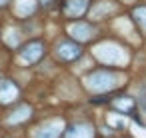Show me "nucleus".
I'll return each mask as SVG.
<instances>
[{
	"mask_svg": "<svg viewBox=\"0 0 146 138\" xmlns=\"http://www.w3.org/2000/svg\"><path fill=\"white\" fill-rule=\"evenodd\" d=\"M56 52H58V56L62 58V60H76L78 56H80V46L76 44V42H70V40H62L58 46H56Z\"/></svg>",
	"mask_w": 146,
	"mask_h": 138,
	"instance_id": "2",
	"label": "nucleus"
},
{
	"mask_svg": "<svg viewBox=\"0 0 146 138\" xmlns=\"http://www.w3.org/2000/svg\"><path fill=\"white\" fill-rule=\"evenodd\" d=\"M142 104H144V108H146V96H144V98H142Z\"/></svg>",
	"mask_w": 146,
	"mask_h": 138,
	"instance_id": "10",
	"label": "nucleus"
},
{
	"mask_svg": "<svg viewBox=\"0 0 146 138\" xmlns=\"http://www.w3.org/2000/svg\"><path fill=\"white\" fill-rule=\"evenodd\" d=\"M66 138H92V132H90L88 126H84V124H76V126H70V128H68Z\"/></svg>",
	"mask_w": 146,
	"mask_h": 138,
	"instance_id": "5",
	"label": "nucleus"
},
{
	"mask_svg": "<svg viewBox=\"0 0 146 138\" xmlns=\"http://www.w3.org/2000/svg\"><path fill=\"white\" fill-rule=\"evenodd\" d=\"M114 106H116L118 110H122V112H128V110H132L134 100H132V98H128V96H122V98H116Z\"/></svg>",
	"mask_w": 146,
	"mask_h": 138,
	"instance_id": "7",
	"label": "nucleus"
},
{
	"mask_svg": "<svg viewBox=\"0 0 146 138\" xmlns=\"http://www.w3.org/2000/svg\"><path fill=\"white\" fill-rule=\"evenodd\" d=\"M68 32H70L76 40H90L92 34H94L92 26L86 24V22H74V24H70V26H68Z\"/></svg>",
	"mask_w": 146,
	"mask_h": 138,
	"instance_id": "3",
	"label": "nucleus"
},
{
	"mask_svg": "<svg viewBox=\"0 0 146 138\" xmlns=\"http://www.w3.org/2000/svg\"><path fill=\"white\" fill-rule=\"evenodd\" d=\"M16 86L12 84V82H2V86H0V102H10V100H14V96H16Z\"/></svg>",
	"mask_w": 146,
	"mask_h": 138,
	"instance_id": "6",
	"label": "nucleus"
},
{
	"mask_svg": "<svg viewBox=\"0 0 146 138\" xmlns=\"http://www.w3.org/2000/svg\"><path fill=\"white\" fill-rule=\"evenodd\" d=\"M42 56V44L40 42H30L20 50V58L24 62H36Z\"/></svg>",
	"mask_w": 146,
	"mask_h": 138,
	"instance_id": "4",
	"label": "nucleus"
},
{
	"mask_svg": "<svg viewBox=\"0 0 146 138\" xmlns=\"http://www.w3.org/2000/svg\"><path fill=\"white\" fill-rule=\"evenodd\" d=\"M4 2H6V0H0V4H4Z\"/></svg>",
	"mask_w": 146,
	"mask_h": 138,
	"instance_id": "11",
	"label": "nucleus"
},
{
	"mask_svg": "<svg viewBox=\"0 0 146 138\" xmlns=\"http://www.w3.org/2000/svg\"><path fill=\"white\" fill-rule=\"evenodd\" d=\"M134 18H136V22H138V26L142 28V30H146V6H138V8H134Z\"/></svg>",
	"mask_w": 146,
	"mask_h": 138,
	"instance_id": "8",
	"label": "nucleus"
},
{
	"mask_svg": "<svg viewBox=\"0 0 146 138\" xmlns=\"http://www.w3.org/2000/svg\"><path fill=\"white\" fill-rule=\"evenodd\" d=\"M90 0H64L62 2V10L68 18H78L88 10Z\"/></svg>",
	"mask_w": 146,
	"mask_h": 138,
	"instance_id": "1",
	"label": "nucleus"
},
{
	"mask_svg": "<svg viewBox=\"0 0 146 138\" xmlns=\"http://www.w3.org/2000/svg\"><path fill=\"white\" fill-rule=\"evenodd\" d=\"M50 2H52V0H40V4H42V6H48Z\"/></svg>",
	"mask_w": 146,
	"mask_h": 138,
	"instance_id": "9",
	"label": "nucleus"
}]
</instances>
